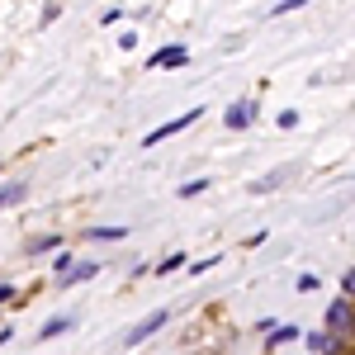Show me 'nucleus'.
<instances>
[{
	"label": "nucleus",
	"mask_w": 355,
	"mask_h": 355,
	"mask_svg": "<svg viewBox=\"0 0 355 355\" xmlns=\"http://www.w3.org/2000/svg\"><path fill=\"white\" fill-rule=\"evenodd\" d=\"M175 270H190V256H185V251H171V256H162V261L152 266V275H175Z\"/></svg>",
	"instance_id": "obj_10"
},
{
	"label": "nucleus",
	"mask_w": 355,
	"mask_h": 355,
	"mask_svg": "<svg viewBox=\"0 0 355 355\" xmlns=\"http://www.w3.org/2000/svg\"><path fill=\"white\" fill-rule=\"evenodd\" d=\"M266 242H270V232H266V227H261V232H251V237H246V251H256V246H266Z\"/></svg>",
	"instance_id": "obj_19"
},
{
	"label": "nucleus",
	"mask_w": 355,
	"mask_h": 355,
	"mask_svg": "<svg viewBox=\"0 0 355 355\" xmlns=\"http://www.w3.org/2000/svg\"><path fill=\"white\" fill-rule=\"evenodd\" d=\"M341 299H351V303H355V266L341 275Z\"/></svg>",
	"instance_id": "obj_18"
},
{
	"label": "nucleus",
	"mask_w": 355,
	"mask_h": 355,
	"mask_svg": "<svg viewBox=\"0 0 355 355\" xmlns=\"http://www.w3.org/2000/svg\"><path fill=\"white\" fill-rule=\"evenodd\" d=\"M166 322H171V308H157V313H147L142 322H133V327L123 331V346H142V341H147V336H157Z\"/></svg>",
	"instance_id": "obj_4"
},
{
	"label": "nucleus",
	"mask_w": 355,
	"mask_h": 355,
	"mask_svg": "<svg viewBox=\"0 0 355 355\" xmlns=\"http://www.w3.org/2000/svg\"><path fill=\"white\" fill-rule=\"evenodd\" d=\"M289 175H294V166H279V171H270V175H261V180L251 185V194H270V190H279Z\"/></svg>",
	"instance_id": "obj_9"
},
{
	"label": "nucleus",
	"mask_w": 355,
	"mask_h": 355,
	"mask_svg": "<svg viewBox=\"0 0 355 355\" xmlns=\"http://www.w3.org/2000/svg\"><path fill=\"white\" fill-rule=\"evenodd\" d=\"M351 341H355V327H351Z\"/></svg>",
	"instance_id": "obj_24"
},
{
	"label": "nucleus",
	"mask_w": 355,
	"mask_h": 355,
	"mask_svg": "<svg viewBox=\"0 0 355 355\" xmlns=\"http://www.w3.org/2000/svg\"><path fill=\"white\" fill-rule=\"evenodd\" d=\"M275 128H284V133L299 128V110H279V114H275Z\"/></svg>",
	"instance_id": "obj_16"
},
{
	"label": "nucleus",
	"mask_w": 355,
	"mask_h": 355,
	"mask_svg": "<svg viewBox=\"0 0 355 355\" xmlns=\"http://www.w3.org/2000/svg\"><path fill=\"white\" fill-rule=\"evenodd\" d=\"M95 275H100V266H95V261H76V266H71L67 275H53V284H57V289H71V284H85V279H95Z\"/></svg>",
	"instance_id": "obj_6"
},
{
	"label": "nucleus",
	"mask_w": 355,
	"mask_h": 355,
	"mask_svg": "<svg viewBox=\"0 0 355 355\" xmlns=\"http://www.w3.org/2000/svg\"><path fill=\"white\" fill-rule=\"evenodd\" d=\"M318 284H322V279H318V275H299V294H313V289H318Z\"/></svg>",
	"instance_id": "obj_21"
},
{
	"label": "nucleus",
	"mask_w": 355,
	"mask_h": 355,
	"mask_svg": "<svg viewBox=\"0 0 355 355\" xmlns=\"http://www.w3.org/2000/svg\"><path fill=\"white\" fill-rule=\"evenodd\" d=\"M24 194H28L24 180H10V185H0V209H5V204H19Z\"/></svg>",
	"instance_id": "obj_13"
},
{
	"label": "nucleus",
	"mask_w": 355,
	"mask_h": 355,
	"mask_svg": "<svg viewBox=\"0 0 355 355\" xmlns=\"http://www.w3.org/2000/svg\"><path fill=\"white\" fill-rule=\"evenodd\" d=\"M351 327H355V303H351V299H331L327 313H322V331H331V336H346V341H351Z\"/></svg>",
	"instance_id": "obj_1"
},
{
	"label": "nucleus",
	"mask_w": 355,
	"mask_h": 355,
	"mask_svg": "<svg viewBox=\"0 0 355 355\" xmlns=\"http://www.w3.org/2000/svg\"><path fill=\"white\" fill-rule=\"evenodd\" d=\"M71 266H76V261H71V251H62V256H57V261H53V270H57V275H67V270H71Z\"/></svg>",
	"instance_id": "obj_20"
},
{
	"label": "nucleus",
	"mask_w": 355,
	"mask_h": 355,
	"mask_svg": "<svg viewBox=\"0 0 355 355\" xmlns=\"http://www.w3.org/2000/svg\"><path fill=\"white\" fill-rule=\"evenodd\" d=\"M289 341H303V327H299V322H279V327L266 336V346H261V351H279V346H289Z\"/></svg>",
	"instance_id": "obj_7"
},
{
	"label": "nucleus",
	"mask_w": 355,
	"mask_h": 355,
	"mask_svg": "<svg viewBox=\"0 0 355 355\" xmlns=\"http://www.w3.org/2000/svg\"><path fill=\"white\" fill-rule=\"evenodd\" d=\"M128 232H133V227H119V223H114V227H90L85 242H123Z\"/></svg>",
	"instance_id": "obj_11"
},
{
	"label": "nucleus",
	"mask_w": 355,
	"mask_h": 355,
	"mask_svg": "<svg viewBox=\"0 0 355 355\" xmlns=\"http://www.w3.org/2000/svg\"><path fill=\"white\" fill-rule=\"evenodd\" d=\"M303 5H308V0H275V5H270V15L279 19V15H294V10H303Z\"/></svg>",
	"instance_id": "obj_15"
},
{
	"label": "nucleus",
	"mask_w": 355,
	"mask_h": 355,
	"mask_svg": "<svg viewBox=\"0 0 355 355\" xmlns=\"http://www.w3.org/2000/svg\"><path fill=\"white\" fill-rule=\"evenodd\" d=\"M204 119V105H194V110H185L180 119H166L162 128H152V133L142 137V147H157V142H166V137H175V133H185V128H194Z\"/></svg>",
	"instance_id": "obj_3"
},
{
	"label": "nucleus",
	"mask_w": 355,
	"mask_h": 355,
	"mask_svg": "<svg viewBox=\"0 0 355 355\" xmlns=\"http://www.w3.org/2000/svg\"><path fill=\"white\" fill-rule=\"evenodd\" d=\"M48 251H62V232H48V237L28 242V256H48Z\"/></svg>",
	"instance_id": "obj_12"
},
{
	"label": "nucleus",
	"mask_w": 355,
	"mask_h": 355,
	"mask_svg": "<svg viewBox=\"0 0 355 355\" xmlns=\"http://www.w3.org/2000/svg\"><path fill=\"white\" fill-rule=\"evenodd\" d=\"M218 261H223V256H204V261H194L185 275H209V270H218Z\"/></svg>",
	"instance_id": "obj_17"
},
{
	"label": "nucleus",
	"mask_w": 355,
	"mask_h": 355,
	"mask_svg": "<svg viewBox=\"0 0 355 355\" xmlns=\"http://www.w3.org/2000/svg\"><path fill=\"white\" fill-rule=\"evenodd\" d=\"M204 190H209V175H194V180L180 185V199H194V194H204Z\"/></svg>",
	"instance_id": "obj_14"
},
{
	"label": "nucleus",
	"mask_w": 355,
	"mask_h": 355,
	"mask_svg": "<svg viewBox=\"0 0 355 355\" xmlns=\"http://www.w3.org/2000/svg\"><path fill=\"white\" fill-rule=\"evenodd\" d=\"M10 299H15V284H5V279H0V308H5Z\"/></svg>",
	"instance_id": "obj_23"
},
{
	"label": "nucleus",
	"mask_w": 355,
	"mask_h": 355,
	"mask_svg": "<svg viewBox=\"0 0 355 355\" xmlns=\"http://www.w3.org/2000/svg\"><path fill=\"white\" fill-rule=\"evenodd\" d=\"M123 15H128V10H105V15H100V24H105V28H114L119 19H123Z\"/></svg>",
	"instance_id": "obj_22"
},
{
	"label": "nucleus",
	"mask_w": 355,
	"mask_h": 355,
	"mask_svg": "<svg viewBox=\"0 0 355 355\" xmlns=\"http://www.w3.org/2000/svg\"><path fill=\"white\" fill-rule=\"evenodd\" d=\"M190 62V48L185 43H166V48H157V53L147 57V71H166V67H185Z\"/></svg>",
	"instance_id": "obj_5"
},
{
	"label": "nucleus",
	"mask_w": 355,
	"mask_h": 355,
	"mask_svg": "<svg viewBox=\"0 0 355 355\" xmlns=\"http://www.w3.org/2000/svg\"><path fill=\"white\" fill-rule=\"evenodd\" d=\"M351 355H355V351H351Z\"/></svg>",
	"instance_id": "obj_25"
},
{
	"label": "nucleus",
	"mask_w": 355,
	"mask_h": 355,
	"mask_svg": "<svg viewBox=\"0 0 355 355\" xmlns=\"http://www.w3.org/2000/svg\"><path fill=\"white\" fill-rule=\"evenodd\" d=\"M261 119V100L256 95H242V100H232L227 110H223V128H232V133H242Z\"/></svg>",
	"instance_id": "obj_2"
},
{
	"label": "nucleus",
	"mask_w": 355,
	"mask_h": 355,
	"mask_svg": "<svg viewBox=\"0 0 355 355\" xmlns=\"http://www.w3.org/2000/svg\"><path fill=\"white\" fill-rule=\"evenodd\" d=\"M76 327V318L71 313H57V318H48L43 327H38V341H53V336H62V331H71Z\"/></svg>",
	"instance_id": "obj_8"
}]
</instances>
